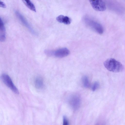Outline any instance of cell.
I'll return each instance as SVG.
<instances>
[{
  "label": "cell",
  "instance_id": "cell-10",
  "mask_svg": "<svg viewBox=\"0 0 125 125\" xmlns=\"http://www.w3.org/2000/svg\"><path fill=\"white\" fill-rule=\"evenodd\" d=\"M34 84L36 87L39 89L43 88L44 84L43 79L40 77L36 78L34 80Z\"/></svg>",
  "mask_w": 125,
  "mask_h": 125
},
{
  "label": "cell",
  "instance_id": "cell-5",
  "mask_svg": "<svg viewBox=\"0 0 125 125\" xmlns=\"http://www.w3.org/2000/svg\"><path fill=\"white\" fill-rule=\"evenodd\" d=\"M93 8L95 10L100 11L105 10L106 4L102 0H89Z\"/></svg>",
  "mask_w": 125,
  "mask_h": 125
},
{
  "label": "cell",
  "instance_id": "cell-11",
  "mask_svg": "<svg viewBox=\"0 0 125 125\" xmlns=\"http://www.w3.org/2000/svg\"><path fill=\"white\" fill-rule=\"evenodd\" d=\"M24 4L29 9L34 12H36L35 7L30 0H21Z\"/></svg>",
  "mask_w": 125,
  "mask_h": 125
},
{
  "label": "cell",
  "instance_id": "cell-6",
  "mask_svg": "<svg viewBox=\"0 0 125 125\" xmlns=\"http://www.w3.org/2000/svg\"><path fill=\"white\" fill-rule=\"evenodd\" d=\"M68 102L70 106L73 109L77 110L79 108L80 105V98L78 95H73L69 97Z\"/></svg>",
  "mask_w": 125,
  "mask_h": 125
},
{
  "label": "cell",
  "instance_id": "cell-14",
  "mask_svg": "<svg viewBox=\"0 0 125 125\" xmlns=\"http://www.w3.org/2000/svg\"><path fill=\"white\" fill-rule=\"evenodd\" d=\"M63 125H68V121L66 116H63Z\"/></svg>",
  "mask_w": 125,
  "mask_h": 125
},
{
  "label": "cell",
  "instance_id": "cell-3",
  "mask_svg": "<svg viewBox=\"0 0 125 125\" xmlns=\"http://www.w3.org/2000/svg\"><path fill=\"white\" fill-rule=\"evenodd\" d=\"M85 23L87 25L100 34L103 33L104 29L102 26L97 22L87 17L84 19Z\"/></svg>",
  "mask_w": 125,
  "mask_h": 125
},
{
  "label": "cell",
  "instance_id": "cell-9",
  "mask_svg": "<svg viewBox=\"0 0 125 125\" xmlns=\"http://www.w3.org/2000/svg\"><path fill=\"white\" fill-rule=\"evenodd\" d=\"M0 41L3 42L6 39L5 30L3 22L0 18Z\"/></svg>",
  "mask_w": 125,
  "mask_h": 125
},
{
  "label": "cell",
  "instance_id": "cell-7",
  "mask_svg": "<svg viewBox=\"0 0 125 125\" xmlns=\"http://www.w3.org/2000/svg\"><path fill=\"white\" fill-rule=\"evenodd\" d=\"M15 13L16 16L24 26L28 28L33 34H35V32L23 16L18 11H16Z\"/></svg>",
  "mask_w": 125,
  "mask_h": 125
},
{
  "label": "cell",
  "instance_id": "cell-15",
  "mask_svg": "<svg viewBox=\"0 0 125 125\" xmlns=\"http://www.w3.org/2000/svg\"><path fill=\"white\" fill-rule=\"evenodd\" d=\"M0 6L1 7L3 8H5L6 7V5L5 3L3 1L1 0L0 1Z\"/></svg>",
  "mask_w": 125,
  "mask_h": 125
},
{
  "label": "cell",
  "instance_id": "cell-8",
  "mask_svg": "<svg viewBox=\"0 0 125 125\" xmlns=\"http://www.w3.org/2000/svg\"><path fill=\"white\" fill-rule=\"evenodd\" d=\"M56 19L59 22L63 23L66 25L70 24L71 22V19L69 17L62 15L57 16Z\"/></svg>",
  "mask_w": 125,
  "mask_h": 125
},
{
  "label": "cell",
  "instance_id": "cell-13",
  "mask_svg": "<svg viewBox=\"0 0 125 125\" xmlns=\"http://www.w3.org/2000/svg\"><path fill=\"white\" fill-rule=\"evenodd\" d=\"M99 86V84L98 82H94L92 87V90L93 91H95L98 88Z\"/></svg>",
  "mask_w": 125,
  "mask_h": 125
},
{
  "label": "cell",
  "instance_id": "cell-1",
  "mask_svg": "<svg viewBox=\"0 0 125 125\" xmlns=\"http://www.w3.org/2000/svg\"><path fill=\"white\" fill-rule=\"evenodd\" d=\"M104 64L108 70L113 72H121L124 69V67L121 63L113 58L106 60L104 62Z\"/></svg>",
  "mask_w": 125,
  "mask_h": 125
},
{
  "label": "cell",
  "instance_id": "cell-2",
  "mask_svg": "<svg viewBox=\"0 0 125 125\" xmlns=\"http://www.w3.org/2000/svg\"><path fill=\"white\" fill-rule=\"evenodd\" d=\"M44 52L48 56H54L59 58L66 57L70 53L69 50L65 48H60L55 51L45 50Z\"/></svg>",
  "mask_w": 125,
  "mask_h": 125
},
{
  "label": "cell",
  "instance_id": "cell-4",
  "mask_svg": "<svg viewBox=\"0 0 125 125\" xmlns=\"http://www.w3.org/2000/svg\"><path fill=\"white\" fill-rule=\"evenodd\" d=\"M1 79L3 83L12 91L17 94H19V91L12 81L8 75L5 74H2L1 76Z\"/></svg>",
  "mask_w": 125,
  "mask_h": 125
},
{
  "label": "cell",
  "instance_id": "cell-12",
  "mask_svg": "<svg viewBox=\"0 0 125 125\" xmlns=\"http://www.w3.org/2000/svg\"><path fill=\"white\" fill-rule=\"evenodd\" d=\"M82 82L83 85L86 88H88L90 86V83L88 77L84 76L82 78Z\"/></svg>",
  "mask_w": 125,
  "mask_h": 125
}]
</instances>
